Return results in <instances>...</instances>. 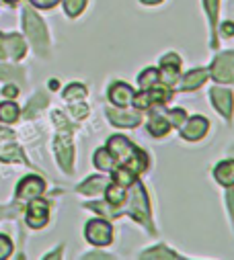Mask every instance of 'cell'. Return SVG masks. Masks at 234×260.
I'll list each match as a JSON object with an SVG mask.
<instances>
[{
    "label": "cell",
    "mask_w": 234,
    "mask_h": 260,
    "mask_svg": "<svg viewBox=\"0 0 234 260\" xmlns=\"http://www.w3.org/2000/svg\"><path fill=\"white\" fill-rule=\"evenodd\" d=\"M84 234H86V240L91 244H95V246H107L113 240V228L105 219H93V221H89L86 228H84Z\"/></svg>",
    "instance_id": "obj_5"
},
{
    "label": "cell",
    "mask_w": 234,
    "mask_h": 260,
    "mask_svg": "<svg viewBox=\"0 0 234 260\" xmlns=\"http://www.w3.org/2000/svg\"><path fill=\"white\" fill-rule=\"evenodd\" d=\"M57 3H60V0H31V5L37 7V9H51Z\"/></svg>",
    "instance_id": "obj_32"
},
{
    "label": "cell",
    "mask_w": 234,
    "mask_h": 260,
    "mask_svg": "<svg viewBox=\"0 0 234 260\" xmlns=\"http://www.w3.org/2000/svg\"><path fill=\"white\" fill-rule=\"evenodd\" d=\"M158 80H160V72H158L156 68H148V70H144V72L138 76V82H140V88H142V90H148V88L154 86Z\"/></svg>",
    "instance_id": "obj_23"
},
{
    "label": "cell",
    "mask_w": 234,
    "mask_h": 260,
    "mask_svg": "<svg viewBox=\"0 0 234 260\" xmlns=\"http://www.w3.org/2000/svg\"><path fill=\"white\" fill-rule=\"evenodd\" d=\"M5 3H9V5H15V3H19V0H5Z\"/></svg>",
    "instance_id": "obj_38"
},
{
    "label": "cell",
    "mask_w": 234,
    "mask_h": 260,
    "mask_svg": "<svg viewBox=\"0 0 234 260\" xmlns=\"http://www.w3.org/2000/svg\"><path fill=\"white\" fill-rule=\"evenodd\" d=\"M11 252H13V242H11L7 236L0 234V260H3V258H9Z\"/></svg>",
    "instance_id": "obj_29"
},
{
    "label": "cell",
    "mask_w": 234,
    "mask_h": 260,
    "mask_svg": "<svg viewBox=\"0 0 234 260\" xmlns=\"http://www.w3.org/2000/svg\"><path fill=\"white\" fill-rule=\"evenodd\" d=\"M168 129H170V123H168L166 119H162V117L152 115V119L148 121V132H150L154 138H162V136H166V134H168Z\"/></svg>",
    "instance_id": "obj_20"
},
{
    "label": "cell",
    "mask_w": 234,
    "mask_h": 260,
    "mask_svg": "<svg viewBox=\"0 0 234 260\" xmlns=\"http://www.w3.org/2000/svg\"><path fill=\"white\" fill-rule=\"evenodd\" d=\"M212 76L216 82H234V51L218 55L214 59Z\"/></svg>",
    "instance_id": "obj_6"
},
{
    "label": "cell",
    "mask_w": 234,
    "mask_h": 260,
    "mask_svg": "<svg viewBox=\"0 0 234 260\" xmlns=\"http://www.w3.org/2000/svg\"><path fill=\"white\" fill-rule=\"evenodd\" d=\"M43 190H45L43 178H39V176H27L17 186V199L19 201H31V199H37Z\"/></svg>",
    "instance_id": "obj_8"
},
{
    "label": "cell",
    "mask_w": 234,
    "mask_h": 260,
    "mask_svg": "<svg viewBox=\"0 0 234 260\" xmlns=\"http://www.w3.org/2000/svg\"><path fill=\"white\" fill-rule=\"evenodd\" d=\"M0 57H7V53H5V35H0Z\"/></svg>",
    "instance_id": "obj_36"
},
{
    "label": "cell",
    "mask_w": 234,
    "mask_h": 260,
    "mask_svg": "<svg viewBox=\"0 0 234 260\" xmlns=\"http://www.w3.org/2000/svg\"><path fill=\"white\" fill-rule=\"evenodd\" d=\"M206 78H208V70H193V72H189V74L183 76L181 88L183 90H195L197 86H201L206 82Z\"/></svg>",
    "instance_id": "obj_16"
},
{
    "label": "cell",
    "mask_w": 234,
    "mask_h": 260,
    "mask_svg": "<svg viewBox=\"0 0 234 260\" xmlns=\"http://www.w3.org/2000/svg\"><path fill=\"white\" fill-rule=\"evenodd\" d=\"M179 68H181V59L177 53H166L160 59V80L164 86H172L179 80Z\"/></svg>",
    "instance_id": "obj_7"
},
{
    "label": "cell",
    "mask_w": 234,
    "mask_h": 260,
    "mask_svg": "<svg viewBox=\"0 0 234 260\" xmlns=\"http://www.w3.org/2000/svg\"><path fill=\"white\" fill-rule=\"evenodd\" d=\"M19 72L21 70H13V68H7V66H0V78H5V80H9V78H21Z\"/></svg>",
    "instance_id": "obj_31"
},
{
    "label": "cell",
    "mask_w": 234,
    "mask_h": 260,
    "mask_svg": "<svg viewBox=\"0 0 234 260\" xmlns=\"http://www.w3.org/2000/svg\"><path fill=\"white\" fill-rule=\"evenodd\" d=\"M208 127H210L208 119H203V117H191V119H187L185 125H181V136L187 142H197V140H201L206 136Z\"/></svg>",
    "instance_id": "obj_10"
},
{
    "label": "cell",
    "mask_w": 234,
    "mask_h": 260,
    "mask_svg": "<svg viewBox=\"0 0 234 260\" xmlns=\"http://www.w3.org/2000/svg\"><path fill=\"white\" fill-rule=\"evenodd\" d=\"M206 9H208V15H210V21H212V27L216 25V15H218V0H206Z\"/></svg>",
    "instance_id": "obj_30"
},
{
    "label": "cell",
    "mask_w": 234,
    "mask_h": 260,
    "mask_svg": "<svg viewBox=\"0 0 234 260\" xmlns=\"http://www.w3.org/2000/svg\"><path fill=\"white\" fill-rule=\"evenodd\" d=\"M107 117L117 127H136L140 123V113H120L115 109H107Z\"/></svg>",
    "instance_id": "obj_13"
},
{
    "label": "cell",
    "mask_w": 234,
    "mask_h": 260,
    "mask_svg": "<svg viewBox=\"0 0 234 260\" xmlns=\"http://www.w3.org/2000/svg\"><path fill=\"white\" fill-rule=\"evenodd\" d=\"M185 121H187V113L183 109H174V111L168 113V123L174 125V127H181Z\"/></svg>",
    "instance_id": "obj_27"
},
{
    "label": "cell",
    "mask_w": 234,
    "mask_h": 260,
    "mask_svg": "<svg viewBox=\"0 0 234 260\" xmlns=\"http://www.w3.org/2000/svg\"><path fill=\"white\" fill-rule=\"evenodd\" d=\"M23 27H25L27 37L33 41L35 49H37L39 53H43L45 47H47V31H45L43 21H41L33 11L25 9V13H23Z\"/></svg>",
    "instance_id": "obj_3"
},
{
    "label": "cell",
    "mask_w": 234,
    "mask_h": 260,
    "mask_svg": "<svg viewBox=\"0 0 234 260\" xmlns=\"http://www.w3.org/2000/svg\"><path fill=\"white\" fill-rule=\"evenodd\" d=\"M53 119H55V125L60 127V134L55 138V158L66 172H72L74 148H72V140H70V127L62 113H53Z\"/></svg>",
    "instance_id": "obj_2"
},
{
    "label": "cell",
    "mask_w": 234,
    "mask_h": 260,
    "mask_svg": "<svg viewBox=\"0 0 234 260\" xmlns=\"http://www.w3.org/2000/svg\"><path fill=\"white\" fill-rule=\"evenodd\" d=\"M132 194H130V207H128V213L136 219V221H142L144 225L150 228V209H148V199H146V190L140 182L134 180L132 184Z\"/></svg>",
    "instance_id": "obj_4"
},
{
    "label": "cell",
    "mask_w": 234,
    "mask_h": 260,
    "mask_svg": "<svg viewBox=\"0 0 234 260\" xmlns=\"http://www.w3.org/2000/svg\"><path fill=\"white\" fill-rule=\"evenodd\" d=\"M3 92H5V96H11V99H13V96H17V94H19V88L11 84V86H7Z\"/></svg>",
    "instance_id": "obj_33"
},
{
    "label": "cell",
    "mask_w": 234,
    "mask_h": 260,
    "mask_svg": "<svg viewBox=\"0 0 234 260\" xmlns=\"http://www.w3.org/2000/svg\"><path fill=\"white\" fill-rule=\"evenodd\" d=\"M45 103H47V96H45V94H41V92H39V94H35V99H31L29 109H27V113H25V115H27V117H31V115H33L39 107H43Z\"/></svg>",
    "instance_id": "obj_28"
},
{
    "label": "cell",
    "mask_w": 234,
    "mask_h": 260,
    "mask_svg": "<svg viewBox=\"0 0 234 260\" xmlns=\"http://www.w3.org/2000/svg\"><path fill=\"white\" fill-rule=\"evenodd\" d=\"M142 258H179V256L174 252H168L164 246H158V248H152V250L144 252Z\"/></svg>",
    "instance_id": "obj_26"
},
{
    "label": "cell",
    "mask_w": 234,
    "mask_h": 260,
    "mask_svg": "<svg viewBox=\"0 0 234 260\" xmlns=\"http://www.w3.org/2000/svg\"><path fill=\"white\" fill-rule=\"evenodd\" d=\"M111 172H113V180H115V184H120V186H132L134 180H136V174H134L130 168H126V166L113 168Z\"/></svg>",
    "instance_id": "obj_21"
},
{
    "label": "cell",
    "mask_w": 234,
    "mask_h": 260,
    "mask_svg": "<svg viewBox=\"0 0 234 260\" xmlns=\"http://www.w3.org/2000/svg\"><path fill=\"white\" fill-rule=\"evenodd\" d=\"M144 5H156V3H160V0H142Z\"/></svg>",
    "instance_id": "obj_37"
},
{
    "label": "cell",
    "mask_w": 234,
    "mask_h": 260,
    "mask_svg": "<svg viewBox=\"0 0 234 260\" xmlns=\"http://www.w3.org/2000/svg\"><path fill=\"white\" fill-rule=\"evenodd\" d=\"M222 31H224L226 35H232V33H234V25H232V23H224V27H222Z\"/></svg>",
    "instance_id": "obj_34"
},
{
    "label": "cell",
    "mask_w": 234,
    "mask_h": 260,
    "mask_svg": "<svg viewBox=\"0 0 234 260\" xmlns=\"http://www.w3.org/2000/svg\"><path fill=\"white\" fill-rule=\"evenodd\" d=\"M86 5V0H64V11L68 17H78Z\"/></svg>",
    "instance_id": "obj_24"
},
{
    "label": "cell",
    "mask_w": 234,
    "mask_h": 260,
    "mask_svg": "<svg viewBox=\"0 0 234 260\" xmlns=\"http://www.w3.org/2000/svg\"><path fill=\"white\" fill-rule=\"evenodd\" d=\"M228 201H230V211L234 215V190H228Z\"/></svg>",
    "instance_id": "obj_35"
},
{
    "label": "cell",
    "mask_w": 234,
    "mask_h": 260,
    "mask_svg": "<svg viewBox=\"0 0 234 260\" xmlns=\"http://www.w3.org/2000/svg\"><path fill=\"white\" fill-rule=\"evenodd\" d=\"M5 53L15 59H21L25 55V41L19 35H5Z\"/></svg>",
    "instance_id": "obj_15"
},
{
    "label": "cell",
    "mask_w": 234,
    "mask_h": 260,
    "mask_svg": "<svg viewBox=\"0 0 234 260\" xmlns=\"http://www.w3.org/2000/svg\"><path fill=\"white\" fill-rule=\"evenodd\" d=\"M132 99H134V90L128 86V84H122V82H117L111 86L109 90V101L113 105H117L120 109H126L132 105Z\"/></svg>",
    "instance_id": "obj_12"
},
{
    "label": "cell",
    "mask_w": 234,
    "mask_h": 260,
    "mask_svg": "<svg viewBox=\"0 0 234 260\" xmlns=\"http://www.w3.org/2000/svg\"><path fill=\"white\" fill-rule=\"evenodd\" d=\"M49 213V205L47 201H41V199H31L29 207H27V223L29 228L33 230H39L47 223V215Z\"/></svg>",
    "instance_id": "obj_9"
},
{
    "label": "cell",
    "mask_w": 234,
    "mask_h": 260,
    "mask_svg": "<svg viewBox=\"0 0 234 260\" xmlns=\"http://www.w3.org/2000/svg\"><path fill=\"white\" fill-rule=\"evenodd\" d=\"M107 150L111 152L115 164L130 168L136 176H138L140 172H144L146 166H148L146 154H144L142 150H138V148H136L128 138H124V136H113V138L107 142Z\"/></svg>",
    "instance_id": "obj_1"
},
{
    "label": "cell",
    "mask_w": 234,
    "mask_h": 260,
    "mask_svg": "<svg viewBox=\"0 0 234 260\" xmlns=\"http://www.w3.org/2000/svg\"><path fill=\"white\" fill-rule=\"evenodd\" d=\"M86 96V88L82 84H70L64 90V99L66 101H76V99H84Z\"/></svg>",
    "instance_id": "obj_25"
},
{
    "label": "cell",
    "mask_w": 234,
    "mask_h": 260,
    "mask_svg": "<svg viewBox=\"0 0 234 260\" xmlns=\"http://www.w3.org/2000/svg\"><path fill=\"white\" fill-rule=\"evenodd\" d=\"M93 162H95V166H97L99 170H105V172H111V170L115 168V160H113V156H111V152H109L107 148L97 150Z\"/></svg>",
    "instance_id": "obj_17"
},
{
    "label": "cell",
    "mask_w": 234,
    "mask_h": 260,
    "mask_svg": "<svg viewBox=\"0 0 234 260\" xmlns=\"http://www.w3.org/2000/svg\"><path fill=\"white\" fill-rule=\"evenodd\" d=\"M107 184H109V182H107V178H105V176H93V178L84 180V182L78 186V190H80V192H84V194H95V192L103 190Z\"/></svg>",
    "instance_id": "obj_19"
},
{
    "label": "cell",
    "mask_w": 234,
    "mask_h": 260,
    "mask_svg": "<svg viewBox=\"0 0 234 260\" xmlns=\"http://www.w3.org/2000/svg\"><path fill=\"white\" fill-rule=\"evenodd\" d=\"M17 117H19V107L15 103H11V101L0 103V121L13 123V121H17Z\"/></svg>",
    "instance_id": "obj_22"
},
{
    "label": "cell",
    "mask_w": 234,
    "mask_h": 260,
    "mask_svg": "<svg viewBox=\"0 0 234 260\" xmlns=\"http://www.w3.org/2000/svg\"><path fill=\"white\" fill-rule=\"evenodd\" d=\"M212 96V103L216 107V111L220 115H224V119H232V109H234V103H232V92L226 90V88H212L210 92Z\"/></svg>",
    "instance_id": "obj_11"
},
{
    "label": "cell",
    "mask_w": 234,
    "mask_h": 260,
    "mask_svg": "<svg viewBox=\"0 0 234 260\" xmlns=\"http://www.w3.org/2000/svg\"><path fill=\"white\" fill-rule=\"evenodd\" d=\"M126 186H120V184H107V201H109V205H113V207H120V205H124V201H126Z\"/></svg>",
    "instance_id": "obj_18"
},
{
    "label": "cell",
    "mask_w": 234,
    "mask_h": 260,
    "mask_svg": "<svg viewBox=\"0 0 234 260\" xmlns=\"http://www.w3.org/2000/svg\"><path fill=\"white\" fill-rule=\"evenodd\" d=\"M216 180L222 186H234V160H224L214 170Z\"/></svg>",
    "instance_id": "obj_14"
}]
</instances>
